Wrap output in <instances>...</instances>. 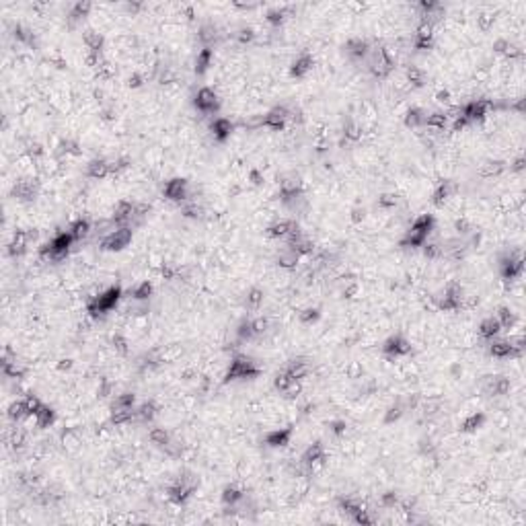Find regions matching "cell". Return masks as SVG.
Returning a JSON list of instances; mask_svg holds the SVG:
<instances>
[{
	"label": "cell",
	"instance_id": "6da1fadb",
	"mask_svg": "<svg viewBox=\"0 0 526 526\" xmlns=\"http://www.w3.org/2000/svg\"><path fill=\"white\" fill-rule=\"evenodd\" d=\"M74 241H76V239H74L70 232H62V235L54 237L49 243H45V245H43L41 255H43V257H47V259H51V261H60V259H64V257L68 255L70 245H72Z\"/></svg>",
	"mask_w": 526,
	"mask_h": 526
},
{
	"label": "cell",
	"instance_id": "7a4b0ae2",
	"mask_svg": "<svg viewBox=\"0 0 526 526\" xmlns=\"http://www.w3.org/2000/svg\"><path fill=\"white\" fill-rule=\"evenodd\" d=\"M120 294H122L120 288H109L107 292L95 296L89 302V312L93 314V317H103V314H107L115 306V302L120 300Z\"/></svg>",
	"mask_w": 526,
	"mask_h": 526
},
{
	"label": "cell",
	"instance_id": "3957f363",
	"mask_svg": "<svg viewBox=\"0 0 526 526\" xmlns=\"http://www.w3.org/2000/svg\"><path fill=\"white\" fill-rule=\"evenodd\" d=\"M259 374V368L255 366V362L247 360V358H235L230 362V368L226 372V381H235V378H255Z\"/></svg>",
	"mask_w": 526,
	"mask_h": 526
},
{
	"label": "cell",
	"instance_id": "277c9868",
	"mask_svg": "<svg viewBox=\"0 0 526 526\" xmlns=\"http://www.w3.org/2000/svg\"><path fill=\"white\" fill-rule=\"evenodd\" d=\"M130 241H132V228L130 226H122V228H118V230H113V232H109L107 237H105L103 247L107 251H122V249H126L130 245Z\"/></svg>",
	"mask_w": 526,
	"mask_h": 526
},
{
	"label": "cell",
	"instance_id": "5b68a950",
	"mask_svg": "<svg viewBox=\"0 0 526 526\" xmlns=\"http://www.w3.org/2000/svg\"><path fill=\"white\" fill-rule=\"evenodd\" d=\"M195 107H197L201 113H214V111L218 109L216 93L210 91V89H201V91L195 95Z\"/></svg>",
	"mask_w": 526,
	"mask_h": 526
},
{
	"label": "cell",
	"instance_id": "8992f818",
	"mask_svg": "<svg viewBox=\"0 0 526 526\" xmlns=\"http://www.w3.org/2000/svg\"><path fill=\"white\" fill-rule=\"evenodd\" d=\"M487 109H489V103H485V101H473V103H469L466 107L462 109V118L471 124V122H475V120H481L485 113H487Z\"/></svg>",
	"mask_w": 526,
	"mask_h": 526
},
{
	"label": "cell",
	"instance_id": "52a82bcc",
	"mask_svg": "<svg viewBox=\"0 0 526 526\" xmlns=\"http://www.w3.org/2000/svg\"><path fill=\"white\" fill-rule=\"evenodd\" d=\"M288 118H290V113H288L286 107H276V109H272L266 118H263V126H268L272 130H282Z\"/></svg>",
	"mask_w": 526,
	"mask_h": 526
},
{
	"label": "cell",
	"instance_id": "ba28073f",
	"mask_svg": "<svg viewBox=\"0 0 526 526\" xmlns=\"http://www.w3.org/2000/svg\"><path fill=\"white\" fill-rule=\"evenodd\" d=\"M165 195L173 201H181L187 197V181L185 179H173L165 185Z\"/></svg>",
	"mask_w": 526,
	"mask_h": 526
},
{
	"label": "cell",
	"instance_id": "9c48e42d",
	"mask_svg": "<svg viewBox=\"0 0 526 526\" xmlns=\"http://www.w3.org/2000/svg\"><path fill=\"white\" fill-rule=\"evenodd\" d=\"M385 354H389V356H393V358H399V356H405V354H409V343L401 337V335H395V337H391V339H387V343H385Z\"/></svg>",
	"mask_w": 526,
	"mask_h": 526
},
{
	"label": "cell",
	"instance_id": "30bf717a",
	"mask_svg": "<svg viewBox=\"0 0 526 526\" xmlns=\"http://www.w3.org/2000/svg\"><path fill=\"white\" fill-rule=\"evenodd\" d=\"M191 491H193L191 485H185V481H179V483H175V485L169 489V498H171V502H175V504L181 506V504H185V502L189 500Z\"/></svg>",
	"mask_w": 526,
	"mask_h": 526
},
{
	"label": "cell",
	"instance_id": "8fae6325",
	"mask_svg": "<svg viewBox=\"0 0 526 526\" xmlns=\"http://www.w3.org/2000/svg\"><path fill=\"white\" fill-rule=\"evenodd\" d=\"M323 458H325V450H323V446L317 442V444H312V446L304 452L302 462H304L306 466H312V464H317V462H323Z\"/></svg>",
	"mask_w": 526,
	"mask_h": 526
},
{
	"label": "cell",
	"instance_id": "7c38bea8",
	"mask_svg": "<svg viewBox=\"0 0 526 526\" xmlns=\"http://www.w3.org/2000/svg\"><path fill=\"white\" fill-rule=\"evenodd\" d=\"M345 51H347L352 58H356V60L366 58V56H368V43H366L364 39H352V41H347Z\"/></svg>",
	"mask_w": 526,
	"mask_h": 526
},
{
	"label": "cell",
	"instance_id": "4fadbf2b",
	"mask_svg": "<svg viewBox=\"0 0 526 526\" xmlns=\"http://www.w3.org/2000/svg\"><path fill=\"white\" fill-rule=\"evenodd\" d=\"M518 349H516V345H512V343H508V341H493L491 345H489V354L491 356H495V358H508V356H512V354H516Z\"/></svg>",
	"mask_w": 526,
	"mask_h": 526
},
{
	"label": "cell",
	"instance_id": "5bb4252c",
	"mask_svg": "<svg viewBox=\"0 0 526 526\" xmlns=\"http://www.w3.org/2000/svg\"><path fill=\"white\" fill-rule=\"evenodd\" d=\"M500 329H502L500 321H498V319H493V317H489V319H485V321L481 323L479 333H481V337H485V339H493V337L500 333Z\"/></svg>",
	"mask_w": 526,
	"mask_h": 526
},
{
	"label": "cell",
	"instance_id": "9a60e30c",
	"mask_svg": "<svg viewBox=\"0 0 526 526\" xmlns=\"http://www.w3.org/2000/svg\"><path fill=\"white\" fill-rule=\"evenodd\" d=\"M296 224L294 222H290V220H280V222H276V224H272L270 226V237H274V239H286L290 232H292V228H294Z\"/></svg>",
	"mask_w": 526,
	"mask_h": 526
},
{
	"label": "cell",
	"instance_id": "2e32d148",
	"mask_svg": "<svg viewBox=\"0 0 526 526\" xmlns=\"http://www.w3.org/2000/svg\"><path fill=\"white\" fill-rule=\"evenodd\" d=\"M33 419H35V424H37L39 428H49L51 424H54L56 415H54V411H51L49 407H45V405H43V407L35 413V417H33Z\"/></svg>",
	"mask_w": 526,
	"mask_h": 526
},
{
	"label": "cell",
	"instance_id": "e0dca14e",
	"mask_svg": "<svg viewBox=\"0 0 526 526\" xmlns=\"http://www.w3.org/2000/svg\"><path fill=\"white\" fill-rule=\"evenodd\" d=\"M312 68V58L310 56H300L294 64H292V76H296V78H300V76H304L308 70Z\"/></svg>",
	"mask_w": 526,
	"mask_h": 526
},
{
	"label": "cell",
	"instance_id": "ac0fdd59",
	"mask_svg": "<svg viewBox=\"0 0 526 526\" xmlns=\"http://www.w3.org/2000/svg\"><path fill=\"white\" fill-rule=\"evenodd\" d=\"M290 436H292V430L286 428V430H276L268 436V444L272 446H286L290 442Z\"/></svg>",
	"mask_w": 526,
	"mask_h": 526
},
{
	"label": "cell",
	"instance_id": "d6986e66",
	"mask_svg": "<svg viewBox=\"0 0 526 526\" xmlns=\"http://www.w3.org/2000/svg\"><path fill=\"white\" fill-rule=\"evenodd\" d=\"M109 171H111V165H109L107 161H93V163L89 165V175L95 177V179L105 177Z\"/></svg>",
	"mask_w": 526,
	"mask_h": 526
},
{
	"label": "cell",
	"instance_id": "ffe728a7",
	"mask_svg": "<svg viewBox=\"0 0 526 526\" xmlns=\"http://www.w3.org/2000/svg\"><path fill=\"white\" fill-rule=\"evenodd\" d=\"M432 226H434V218H432L430 214H424V216L415 218V222H413V226H411V228L428 237V235H430V230H432Z\"/></svg>",
	"mask_w": 526,
	"mask_h": 526
},
{
	"label": "cell",
	"instance_id": "44dd1931",
	"mask_svg": "<svg viewBox=\"0 0 526 526\" xmlns=\"http://www.w3.org/2000/svg\"><path fill=\"white\" fill-rule=\"evenodd\" d=\"M230 130H232V124H230L228 120H224V118H218V120H214V124H212V132H214V136L220 138V140H224V138L230 134Z\"/></svg>",
	"mask_w": 526,
	"mask_h": 526
},
{
	"label": "cell",
	"instance_id": "7402d4cb",
	"mask_svg": "<svg viewBox=\"0 0 526 526\" xmlns=\"http://www.w3.org/2000/svg\"><path fill=\"white\" fill-rule=\"evenodd\" d=\"M508 381L506 378H502V376H491L489 378V383H487V393H491V395H504L506 391H508Z\"/></svg>",
	"mask_w": 526,
	"mask_h": 526
},
{
	"label": "cell",
	"instance_id": "603a6c76",
	"mask_svg": "<svg viewBox=\"0 0 526 526\" xmlns=\"http://www.w3.org/2000/svg\"><path fill=\"white\" fill-rule=\"evenodd\" d=\"M243 498H245V493H243L241 489H237L235 485L226 487V489H224V493H222V502H224L226 506H235V504H239Z\"/></svg>",
	"mask_w": 526,
	"mask_h": 526
},
{
	"label": "cell",
	"instance_id": "cb8c5ba5",
	"mask_svg": "<svg viewBox=\"0 0 526 526\" xmlns=\"http://www.w3.org/2000/svg\"><path fill=\"white\" fill-rule=\"evenodd\" d=\"M210 60H212V51H210L208 47L201 49L199 54H197V60H195V72H197V74H203V72L208 70V66H210Z\"/></svg>",
	"mask_w": 526,
	"mask_h": 526
},
{
	"label": "cell",
	"instance_id": "d4e9b609",
	"mask_svg": "<svg viewBox=\"0 0 526 526\" xmlns=\"http://www.w3.org/2000/svg\"><path fill=\"white\" fill-rule=\"evenodd\" d=\"M154 413H156L154 403H144V405H140L136 409V417L140 419V422H150V419L154 417Z\"/></svg>",
	"mask_w": 526,
	"mask_h": 526
},
{
	"label": "cell",
	"instance_id": "484cf974",
	"mask_svg": "<svg viewBox=\"0 0 526 526\" xmlns=\"http://www.w3.org/2000/svg\"><path fill=\"white\" fill-rule=\"evenodd\" d=\"M89 230H91V224L86 222V220H78V222H74L72 226H70V235L78 241V239H82V237H86L89 235Z\"/></svg>",
	"mask_w": 526,
	"mask_h": 526
},
{
	"label": "cell",
	"instance_id": "4316f807",
	"mask_svg": "<svg viewBox=\"0 0 526 526\" xmlns=\"http://www.w3.org/2000/svg\"><path fill=\"white\" fill-rule=\"evenodd\" d=\"M13 193H15L19 199H31V197L35 195V187H33V183H19Z\"/></svg>",
	"mask_w": 526,
	"mask_h": 526
},
{
	"label": "cell",
	"instance_id": "83f0119b",
	"mask_svg": "<svg viewBox=\"0 0 526 526\" xmlns=\"http://www.w3.org/2000/svg\"><path fill=\"white\" fill-rule=\"evenodd\" d=\"M424 124H426L428 128H434V130H444V126H446V115H444V113H432V115L426 118Z\"/></svg>",
	"mask_w": 526,
	"mask_h": 526
},
{
	"label": "cell",
	"instance_id": "f1b7e54d",
	"mask_svg": "<svg viewBox=\"0 0 526 526\" xmlns=\"http://www.w3.org/2000/svg\"><path fill=\"white\" fill-rule=\"evenodd\" d=\"M134 395L132 393H124V395H120L118 399H115V403H113V409H134Z\"/></svg>",
	"mask_w": 526,
	"mask_h": 526
},
{
	"label": "cell",
	"instance_id": "f546056e",
	"mask_svg": "<svg viewBox=\"0 0 526 526\" xmlns=\"http://www.w3.org/2000/svg\"><path fill=\"white\" fill-rule=\"evenodd\" d=\"M84 41H86V45L91 47L93 54L97 56L99 49H101V45H103V37H101L99 33H86V35H84Z\"/></svg>",
	"mask_w": 526,
	"mask_h": 526
},
{
	"label": "cell",
	"instance_id": "4dcf8cb0",
	"mask_svg": "<svg viewBox=\"0 0 526 526\" xmlns=\"http://www.w3.org/2000/svg\"><path fill=\"white\" fill-rule=\"evenodd\" d=\"M9 417L11 419H21V417H27V405H25V401H19V403H13L11 405V409H9Z\"/></svg>",
	"mask_w": 526,
	"mask_h": 526
},
{
	"label": "cell",
	"instance_id": "1f68e13d",
	"mask_svg": "<svg viewBox=\"0 0 526 526\" xmlns=\"http://www.w3.org/2000/svg\"><path fill=\"white\" fill-rule=\"evenodd\" d=\"M150 440L154 442V444H159V446H169V434L165 432V430H161V428H154L152 432H150Z\"/></svg>",
	"mask_w": 526,
	"mask_h": 526
},
{
	"label": "cell",
	"instance_id": "d6a6232c",
	"mask_svg": "<svg viewBox=\"0 0 526 526\" xmlns=\"http://www.w3.org/2000/svg\"><path fill=\"white\" fill-rule=\"evenodd\" d=\"M424 122H426V118L422 115V111H419V109H411V111L407 113V120H405V124H407V126H411V128L422 126Z\"/></svg>",
	"mask_w": 526,
	"mask_h": 526
},
{
	"label": "cell",
	"instance_id": "836d02e7",
	"mask_svg": "<svg viewBox=\"0 0 526 526\" xmlns=\"http://www.w3.org/2000/svg\"><path fill=\"white\" fill-rule=\"evenodd\" d=\"M450 191H452V185H450L448 181H444V183L436 189V193H434V201H436V203H442V201L450 195Z\"/></svg>",
	"mask_w": 526,
	"mask_h": 526
},
{
	"label": "cell",
	"instance_id": "e575fe53",
	"mask_svg": "<svg viewBox=\"0 0 526 526\" xmlns=\"http://www.w3.org/2000/svg\"><path fill=\"white\" fill-rule=\"evenodd\" d=\"M481 422H483V415H481V413H479V415L475 413V415H471L466 422L462 424V430H464V432H473V430H477V428L481 426Z\"/></svg>",
	"mask_w": 526,
	"mask_h": 526
},
{
	"label": "cell",
	"instance_id": "d590c367",
	"mask_svg": "<svg viewBox=\"0 0 526 526\" xmlns=\"http://www.w3.org/2000/svg\"><path fill=\"white\" fill-rule=\"evenodd\" d=\"M278 261H280V266H284V268H292L294 263L298 261V255H296L294 251H290V249H288V251H284V253L280 255V259H278Z\"/></svg>",
	"mask_w": 526,
	"mask_h": 526
},
{
	"label": "cell",
	"instance_id": "8d00e7d4",
	"mask_svg": "<svg viewBox=\"0 0 526 526\" xmlns=\"http://www.w3.org/2000/svg\"><path fill=\"white\" fill-rule=\"evenodd\" d=\"M495 319L500 321L502 327H510V325L514 323V314H512V310H508V308H500V312H498Z\"/></svg>",
	"mask_w": 526,
	"mask_h": 526
},
{
	"label": "cell",
	"instance_id": "74e56055",
	"mask_svg": "<svg viewBox=\"0 0 526 526\" xmlns=\"http://www.w3.org/2000/svg\"><path fill=\"white\" fill-rule=\"evenodd\" d=\"M150 292H152V286H150L148 282H142V284L134 290V298H136V300H146V298L150 296Z\"/></svg>",
	"mask_w": 526,
	"mask_h": 526
},
{
	"label": "cell",
	"instance_id": "f35d334b",
	"mask_svg": "<svg viewBox=\"0 0 526 526\" xmlns=\"http://www.w3.org/2000/svg\"><path fill=\"white\" fill-rule=\"evenodd\" d=\"M409 80H411L415 86H419V84H422V72H419L417 68H411V70H409Z\"/></svg>",
	"mask_w": 526,
	"mask_h": 526
},
{
	"label": "cell",
	"instance_id": "ab89813d",
	"mask_svg": "<svg viewBox=\"0 0 526 526\" xmlns=\"http://www.w3.org/2000/svg\"><path fill=\"white\" fill-rule=\"evenodd\" d=\"M426 249H424V253H426V257H438L440 255V249L436 247V245H424Z\"/></svg>",
	"mask_w": 526,
	"mask_h": 526
},
{
	"label": "cell",
	"instance_id": "60d3db41",
	"mask_svg": "<svg viewBox=\"0 0 526 526\" xmlns=\"http://www.w3.org/2000/svg\"><path fill=\"white\" fill-rule=\"evenodd\" d=\"M268 19H270L272 23H282V19H284V11H272Z\"/></svg>",
	"mask_w": 526,
	"mask_h": 526
},
{
	"label": "cell",
	"instance_id": "b9f144b4",
	"mask_svg": "<svg viewBox=\"0 0 526 526\" xmlns=\"http://www.w3.org/2000/svg\"><path fill=\"white\" fill-rule=\"evenodd\" d=\"M259 300H261V292H259V290H253L251 296H249V302H251V304H259Z\"/></svg>",
	"mask_w": 526,
	"mask_h": 526
},
{
	"label": "cell",
	"instance_id": "7bdbcfd3",
	"mask_svg": "<svg viewBox=\"0 0 526 526\" xmlns=\"http://www.w3.org/2000/svg\"><path fill=\"white\" fill-rule=\"evenodd\" d=\"M383 502H385L387 506H395V504H397V495H395V493H387V495L383 498Z\"/></svg>",
	"mask_w": 526,
	"mask_h": 526
}]
</instances>
